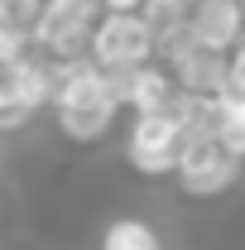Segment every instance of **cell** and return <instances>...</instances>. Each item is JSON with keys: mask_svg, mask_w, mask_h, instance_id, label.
Listing matches in <instances>:
<instances>
[{"mask_svg": "<svg viewBox=\"0 0 245 250\" xmlns=\"http://www.w3.org/2000/svg\"><path fill=\"white\" fill-rule=\"evenodd\" d=\"M178 145H183V121H178L173 101L159 106V111H135V116H130V130H125V159H130L135 173H144V178L173 173Z\"/></svg>", "mask_w": 245, "mask_h": 250, "instance_id": "cell-1", "label": "cell"}, {"mask_svg": "<svg viewBox=\"0 0 245 250\" xmlns=\"http://www.w3.org/2000/svg\"><path fill=\"white\" fill-rule=\"evenodd\" d=\"M87 58L106 72L116 67H135V62L154 58V29L144 24L140 10H101L87 34Z\"/></svg>", "mask_w": 245, "mask_h": 250, "instance_id": "cell-2", "label": "cell"}, {"mask_svg": "<svg viewBox=\"0 0 245 250\" xmlns=\"http://www.w3.org/2000/svg\"><path fill=\"white\" fill-rule=\"evenodd\" d=\"M241 173V159L231 154L212 130H192L178 145V164H173V178L187 197H221L226 188L236 183Z\"/></svg>", "mask_w": 245, "mask_h": 250, "instance_id": "cell-3", "label": "cell"}, {"mask_svg": "<svg viewBox=\"0 0 245 250\" xmlns=\"http://www.w3.org/2000/svg\"><path fill=\"white\" fill-rule=\"evenodd\" d=\"M101 15V10H96ZM92 10H72V5H48L39 0L29 20V39L39 53H48L53 62H72V58H87V34H92Z\"/></svg>", "mask_w": 245, "mask_h": 250, "instance_id": "cell-4", "label": "cell"}, {"mask_svg": "<svg viewBox=\"0 0 245 250\" xmlns=\"http://www.w3.org/2000/svg\"><path fill=\"white\" fill-rule=\"evenodd\" d=\"M10 77V111H20L24 121H39L48 106H53V82H58V62L48 53L29 48L24 58H15L5 67Z\"/></svg>", "mask_w": 245, "mask_h": 250, "instance_id": "cell-5", "label": "cell"}, {"mask_svg": "<svg viewBox=\"0 0 245 250\" xmlns=\"http://www.w3.org/2000/svg\"><path fill=\"white\" fill-rule=\"evenodd\" d=\"M111 92H116V101H121V111H159V106H168L173 101V72L163 67L159 58L149 62H135V67H116L111 72Z\"/></svg>", "mask_w": 245, "mask_h": 250, "instance_id": "cell-6", "label": "cell"}, {"mask_svg": "<svg viewBox=\"0 0 245 250\" xmlns=\"http://www.w3.org/2000/svg\"><path fill=\"white\" fill-rule=\"evenodd\" d=\"M187 29H192L197 43L226 53L245 34V5L241 0H192L187 5Z\"/></svg>", "mask_w": 245, "mask_h": 250, "instance_id": "cell-7", "label": "cell"}, {"mask_svg": "<svg viewBox=\"0 0 245 250\" xmlns=\"http://www.w3.org/2000/svg\"><path fill=\"white\" fill-rule=\"evenodd\" d=\"M168 72H173V87L187 92V96H216V92H226V53H221V48H207V43L187 48Z\"/></svg>", "mask_w": 245, "mask_h": 250, "instance_id": "cell-8", "label": "cell"}, {"mask_svg": "<svg viewBox=\"0 0 245 250\" xmlns=\"http://www.w3.org/2000/svg\"><path fill=\"white\" fill-rule=\"evenodd\" d=\"M53 116V130L72 145H96L111 135V125L121 121V106L106 101V106H62V111H48Z\"/></svg>", "mask_w": 245, "mask_h": 250, "instance_id": "cell-9", "label": "cell"}, {"mask_svg": "<svg viewBox=\"0 0 245 250\" xmlns=\"http://www.w3.org/2000/svg\"><path fill=\"white\" fill-rule=\"evenodd\" d=\"M212 135L236 159H245V92H236V87L216 92V125H212Z\"/></svg>", "mask_w": 245, "mask_h": 250, "instance_id": "cell-10", "label": "cell"}, {"mask_svg": "<svg viewBox=\"0 0 245 250\" xmlns=\"http://www.w3.org/2000/svg\"><path fill=\"white\" fill-rule=\"evenodd\" d=\"M101 250H163V241H159V231H154L149 221L121 217V221H111V226H106Z\"/></svg>", "mask_w": 245, "mask_h": 250, "instance_id": "cell-11", "label": "cell"}, {"mask_svg": "<svg viewBox=\"0 0 245 250\" xmlns=\"http://www.w3.org/2000/svg\"><path fill=\"white\" fill-rule=\"evenodd\" d=\"M187 5L192 0H140V15H144V24L154 29V39H163V34H173L178 24H187Z\"/></svg>", "mask_w": 245, "mask_h": 250, "instance_id": "cell-12", "label": "cell"}, {"mask_svg": "<svg viewBox=\"0 0 245 250\" xmlns=\"http://www.w3.org/2000/svg\"><path fill=\"white\" fill-rule=\"evenodd\" d=\"M226 87H236V92H245V34L226 48Z\"/></svg>", "mask_w": 245, "mask_h": 250, "instance_id": "cell-13", "label": "cell"}, {"mask_svg": "<svg viewBox=\"0 0 245 250\" xmlns=\"http://www.w3.org/2000/svg\"><path fill=\"white\" fill-rule=\"evenodd\" d=\"M48 5H72V10H92V15L101 10V0H48Z\"/></svg>", "mask_w": 245, "mask_h": 250, "instance_id": "cell-14", "label": "cell"}, {"mask_svg": "<svg viewBox=\"0 0 245 250\" xmlns=\"http://www.w3.org/2000/svg\"><path fill=\"white\" fill-rule=\"evenodd\" d=\"M101 10H140V0H101Z\"/></svg>", "mask_w": 245, "mask_h": 250, "instance_id": "cell-15", "label": "cell"}, {"mask_svg": "<svg viewBox=\"0 0 245 250\" xmlns=\"http://www.w3.org/2000/svg\"><path fill=\"white\" fill-rule=\"evenodd\" d=\"M10 10H15V0H0V15H10Z\"/></svg>", "mask_w": 245, "mask_h": 250, "instance_id": "cell-16", "label": "cell"}]
</instances>
